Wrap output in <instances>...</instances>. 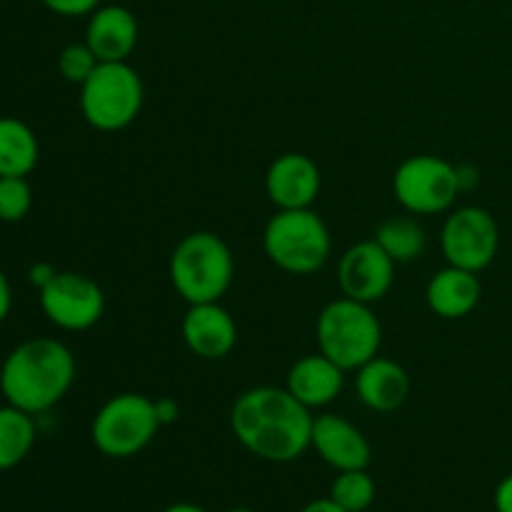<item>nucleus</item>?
<instances>
[{"instance_id": "nucleus-1", "label": "nucleus", "mask_w": 512, "mask_h": 512, "mask_svg": "<svg viewBox=\"0 0 512 512\" xmlns=\"http://www.w3.org/2000/svg\"><path fill=\"white\" fill-rule=\"evenodd\" d=\"M315 415L288 388L260 385L238 395L230 408L235 440L255 458L293 463L310 448Z\"/></svg>"}, {"instance_id": "nucleus-2", "label": "nucleus", "mask_w": 512, "mask_h": 512, "mask_svg": "<svg viewBox=\"0 0 512 512\" xmlns=\"http://www.w3.org/2000/svg\"><path fill=\"white\" fill-rule=\"evenodd\" d=\"M73 350L55 338H33L8 353L0 368V393L5 403L30 415L48 413L73 388Z\"/></svg>"}, {"instance_id": "nucleus-3", "label": "nucleus", "mask_w": 512, "mask_h": 512, "mask_svg": "<svg viewBox=\"0 0 512 512\" xmlns=\"http://www.w3.org/2000/svg\"><path fill=\"white\" fill-rule=\"evenodd\" d=\"M170 283L188 305L215 303L233 285L235 258L220 235L210 230L190 233L175 245L168 263Z\"/></svg>"}, {"instance_id": "nucleus-4", "label": "nucleus", "mask_w": 512, "mask_h": 512, "mask_svg": "<svg viewBox=\"0 0 512 512\" xmlns=\"http://www.w3.org/2000/svg\"><path fill=\"white\" fill-rule=\"evenodd\" d=\"M315 340L318 350L338 363L345 373L358 370L375 355H380L383 345V325L368 303H358L350 298H335L320 310L315 323Z\"/></svg>"}, {"instance_id": "nucleus-5", "label": "nucleus", "mask_w": 512, "mask_h": 512, "mask_svg": "<svg viewBox=\"0 0 512 512\" xmlns=\"http://www.w3.org/2000/svg\"><path fill=\"white\" fill-rule=\"evenodd\" d=\"M263 248L270 263L283 273L313 275L328 263L333 240L313 208L278 210L265 225Z\"/></svg>"}, {"instance_id": "nucleus-6", "label": "nucleus", "mask_w": 512, "mask_h": 512, "mask_svg": "<svg viewBox=\"0 0 512 512\" xmlns=\"http://www.w3.org/2000/svg\"><path fill=\"white\" fill-rule=\"evenodd\" d=\"M145 85L138 70L128 63H98L80 85V113L90 128L118 133L133 125L143 110Z\"/></svg>"}, {"instance_id": "nucleus-7", "label": "nucleus", "mask_w": 512, "mask_h": 512, "mask_svg": "<svg viewBox=\"0 0 512 512\" xmlns=\"http://www.w3.org/2000/svg\"><path fill=\"white\" fill-rule=\"evenodd\" d=\"M163 428L155 413V400L140 393L113 395L95 413L90 423V440L105 458H133L143 453Z\"/></svg>"}, {"instance_id": "nucleus-8", "label": "nucleus", "mask_w": 512, "mask_h": 512, "mask_svg": "<svg viewBox=\"0 0 512 512\" xmlns=\"http://www.w3.org/2000/svg\"><path fill=\"white\" fill-rule=\"evenodd\" d=\"M393 195L413 215L445 213L460 195L455 165L438 155H410L395 170Z\"/></svg>"}, {"instance_id": "nucleus-9", "label": "nucleus", "mask_w": 512, "mask_h": 512, "mask_svg": "<svg viewBox=\"0 0 512 512\" xmlns=\"http://www.w3.org/2000/svg\"><path fill=\"white\" fill-rule=\"evenodd\" d=\"M440 248L448 265L483 273L500 248L498 220L480 205H463L445 218Z\"/></svg>"}, {"instance_id": "nucleus-10", "label": "nucleus", "mask_w": 512, "mask_h": 512, "mask_svg": "<svg viewBox=\"0 0 512 512\" xmlns=\"http://www.w3.org/2000/svg\"><path fill=\"white\" fill-rule=\"evenodd\" d=\"M38 293L45 318L70 333L90 330L105 313L103 288L93 278L73 270H58V275Z\"/></svg>"}, {"instance_id": "nucleus-11", "label": "nucleus", "mask_w": 512, "mask_h": 512, "mask_svg": "<svg viewBox=\"0 0 512 512\" xmlns=\"http://www.w3.org/2000/svg\"><path fill=\"white\" fill-rule=\"evenodd\" d=\"M395 265L398 263L373 238L350 245L338 263L340 293L358 303H378L393 288Z\"/></svg>"}, {"instance_id": "nucleus-12", "label": "nucleus", "mask_w": 512, "mask_h": 512, "mask_svg": "<svg viewBox=\"0 0 512 512\" xmlns=\"http://www.w3.org/2000/svg\"><path fill=\"white\" fill-rule=\"evenodd\" d=\"M323 175L318 163L303 153H283L265 173V193L278 210L313 208Z\"/></svg>"}, {"instance_id": "nucleus-13", "label": "nucleus", "mask_w": 512, "mask_h": 512, "mask_svg": "<svg viewBox=\"0 0 512 512\" xmlns=\"http://www.w3.org/2000/svg\"><path fill=\"white\" fill-rule=\"evenodd\" d=\"M180 333L190 353L203 360L228 358L238 345V323L230 310L220 305V300L188 305Z\"/></svg>"}, {"instance_id": "nucleus-14", "label": "nucleus", "mask_w": 512, "mask_h": 512, "mask_svg": "<svg viewBox=\"0 0 512 512\" xmlns=\"http://www.w3.org/2000/svg\"><path fill=\"white\" fill-rule=\"evenodd\" d=\"M310 448L338 473L340 470H368L373 460V448L363 430L335 413L318 415L313 420Z\"/></svg>"}, {"instance_id": "nucleus-15", "label": "nucleus", "mask_w": 512, "mask_h": 512, "mask_svg": "<svg viewBox=\"0 0 512 512\" xmlns=\"http://www.w3.org/2000/svg\"><path fill=\"white\" fill-rule=\"evenodd\" d=\"M138 35V18L125 5H100L85 25V43L100 63L128 60L138 45Z\"/></svg>"}, {"instance_id": "nucleus-16", "label": "nucleus", "mask_w": 512, "mask_h": 512, "mask_svg": "<svg viewBox=\"0 0 512 512\" xmlns=\"http://www.w3.org/2000/svg\"><path fill=\"white\" fill-rule=\"evenodd\" d=\"M355 393L373 413H395L410 395V375L395 360L375 355L355 370Z\"/></svg>"}, {"instance_id": "nucleus-17", "label": "nucleus", "mask_w": 512, "mask_h": 512, "mask_svg": "<svg viewBox=\"0 0 512 512\" xmlns=\"http://www.w3.org/2000/svg\"><path fill=\"white\" fill-rule=\"evenodd\" d=\"M285 388L305 408H325V405L335 403L340 398V393H343L345 370L318 350V353L300 358L290 368Z\"/></svg>"}, {"instance_id": "nucleus-18", "label": "nucleus", "mask_w": 512, "mask_h": 512, "mask_svg": "<svg viewBox=\"0 0 512 512\" xmlns=\"http://www.w3.org/2000/svg\"><path fill=\"white\" fill-rule=\"evenodd\" d=\"M480 295H483V283L478 273L455 268V265H445L443 270H438L425 288L430 313L443 320L468 318L478 308Z\"/></svg>"}, {"instance_id": "nucleus-19", "label": "nucleus", "mask_w": 512, "mask_h": 512, "mask_svg": "<svg viewBox=\"0 0 512 512\" xmlns=\"http://www.w3.org/2000/svg\"><path fill=\"white\" fill-rule=\"evenodd\" d=\"M40 158L38 135L18 118H0V178H28Z\"/></svg>"}, {"instance_id": "nucleus-20", "label": "nucleus", "mask_w": 512, "mask_h": 512, "mask_svg": "<svg viewBox=\"0 0 512 512\" xmlns=\"http://www.w3.org/2000/svg\"><path fill=\"white\" fill-rule=\"evenodd\" d=\"M35 420L25 410L5 403L0 408V473L23 463L35 445Z\"/></svg>"}, {"instance_id": "nucleus-21", "label": "nucleus", "mask_w": 512, "mask_h": 512, "mask_svg": "<svg viewBox=\"0 0 512 512\" xmlns=\"http://www.w3.org/2000/svg\"><path fill=\"white\" fill-rule=\"evenodd\" d=\"M375 243L395 260V263H413L428 248V235L418 220L400 215V218H388L375 228Z\"/></svg>"}, {"instance_id": "nucleus-22", "label": "nucleus", "mask_w": 512, "mask_h": 512, "mask_svg": "<svg viewBox=\"0 0 512 512\" xmlns=\"http://www.w3.org/2000/svg\"><path fill=\"white\" fill-rule=\"evenodd\" d=\"M375 493L378 488L368 470H340L330 485L328 498L345 512H365L373 505Z\"/></svg>"}, {"instance_id": "nucleus-23", "label": "nucleus", "mask_w": 512, "mask_h": 512, "mask_svg": "<svg viewBox=\"0 0 512 512\" xmlns=\"http://www.w3.org/2000/svg\"><path fill=\"white\" fill-rule=\"evenodd\" d=\"M33 208V188L28 178H0V220L20 223Z\"/></svg>"}, {"instance_id": "nucleus-24", "label": "nucleus", "mask_w": 512, "mask_h": 512, "mask_svg": "<svg viewBox=\"0 0 512 512\" xmlns=\"http://www.w3.org/2000/svg\"><path fill=\"white\" fill-rule=\"evenodd\" d=\"M100 60L95 58L93 50L88 48V43H70L60 50L58 55V70L68 83L83 85L85 80L93 75V70L98 68Z\"/></svg>"}, {"instance_id": "nucleus-25", "label": "nucleus", "mask_w": 512, "mask_h": 512, "mask_svg": "<svg viewBox=\"0 0 512 512\" xmlns=\"http://www.w3.org/2000/svg\"><path fill=\"white\" fill-rule=\"evenodd\" d=\"M50 13L63 15V18H80L90 15L100 8V0H40Z\"/></svg>"}, {"instance_id": "nucleus-26", "label": "nucleus", "mask_w": 512, "mask_h": 512, "mask_svg": "<svg viewBox=\"0 0 512 512\" xmlns=\"http://www.w3.org/2000/svg\"><path fill=\"white\" fill-rule=\"evenodd\" d=\"M455 175H458L460 193H473L480 185V170L473 163H458L455 165Z\"/></svg>"}, {"instance_id": "nucleus-27", "label": "nucleus", "mask_w": 512, "mask_h": 512, "mask_svg": "<svg viewBox=\"0 0 512 512\" xmlns=\"http://www.w3.org/2000/svg\"><path fill=\"white\" fill-rule=\"evenodd\" d=\"M155 413H158V420L160 425H173L175 420L180 418V405L178 400H173L170 395H165V398H158L155 400Z\"/></svg>"}, {"instance_id": "nucleus-28", "label": "nucleus", "mask_w": 512, "mask_h": 512, "mask_svg": "<svg viewBox=\"0 0 512 512\" xmlns=\"http://www.w3.org/2000/svg\"><path fill=\"white\" fill-rule=\"evenodd\" d=\"M55 275H58V270H55L50 263H35V265H30V270H28L30 283H33L38 290H43L45 285L55 278Z\"/></svg>"}, {"instance_id": "nucleus-29", "label": "nucleus", "mask_w": 512, "mask_h": 512, "mask_svg": "<svg viewBox=\"0 0 512 512\" xmlns=\"http://www.w3.org/2000/svg\"><path fill=\"white\" fill-rule=\"evenodd\" d=\"M495 510L512 512V473L505 475L495 488Z\"/></svg>"}, {"instance_id": "nucleus-30", "label": "nucleus", "mask_w": 512, "mask_h": 512, "mask_svg": "<svg viewBox=\"0 0 512 512\" xmlns=\"http://www.w3.org/2000/svg\"><path fill=\"white\" fill-rule=\"evenodd\" d=\"M10 308H13V290H10L8 275L0 270V323L10 315Z\"/></svg>"}, {"instance_id": "nucleus-31", "label": "nucleus", "mask_w": 512, "mask_h": 512, "mask_svg": "<svg viewBox=\"0 0 512 512\" xmlns=\"http://www.w3.org/2000/svg\"><path fill=\"white\" fill-rule=\"evenodd\" d=\"M300 512H345V510L340 508L338 503H333L330 498H320V500H313V503L305 505Z\"/></svg>"}, {"instance_id": "nucleus-32", "label": "nucleus", "mask_w": 512, "mask_h": 512, "mask_svg": "<svg viewBox=\"0 0 512 512\" xmlns=\"http://www.w3.org/2000/svg\"><path fill=\"white\" fill-rule=\"evenodd\" d=\"M163 512H208V510L200 508V505H195V503H175V505H170V508H165Z\"/></svg>"}, {"instance_id": "nucleus-33", "label": "nucleus", "mask_w": 512, "mask_h": 512, "mask_svg": "<svg viewBox=\"0 0 512 512\" xmlns=\"http://www.w3.org/2000/svg\"><path fill=\"white\" fill-rule=\"evenodd\" d=\"M228 512H255L253 508H233V510H228Z\"/></svg>"}]
</instances>
